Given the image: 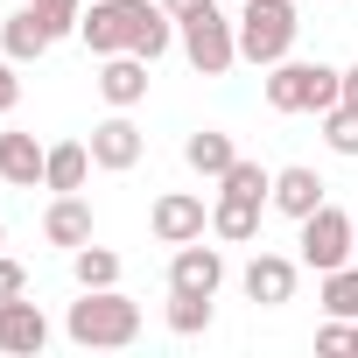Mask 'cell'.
<instances>
[{
	"instance_id": "3957f363",
	"label": "cell",
	"mask_w": 358,
	"mask_h": 358,
	"mask_svg": "<svg viewBox=\"0 0 358 358\" xmlns=\"http://www.w3.org/2000/svg\"><path fill=\"white\" fill-rule=\"evenodd\" d=\"M176 43H183L197 78H225L239 64V22L218 8V0H204V8H190L183 22H176Z\"/></svg>"
},
{
	"instance_id": "d6a6232c",
	"label": "cell",
	"mask_w": 358,
	"mask_h": 358,
	"mask_svg": "<svg viewBox=\"0 0 358 358\" xmlns=\"http://www.w3.org/2000/svg\"><path fill=\"white\" fill-rule=\"evenodd\" d=\"M351 253H358V232H351Z\"/></svg>"
},
{
	"instance_id": "44dd1931",
	"label": "cell",
	"mask_w": 358,
	"mask_h": 358,
	"mask_svg": "<svg viewBox=\"0 0 358 358\" xmlns=\"http://www.w3.org/2000/svg\"><path fill=\"white\" fill-rule=\"evenodd\" d=\"M218 190H232V197H253V204H267V197H274V169H260V162H246V155H239V162H232V169L218 176Z\"/></svg>"
},
{
	"instance_id": "ffe728a7",
	"label": "cell",
	"mask_w": 358,
	"mask_h": 358,
	"mask_svg": "<svg viewBox=\"0 0 358 358\" xmlns=\"http://www.w3.org/2000/svg\"><path fill=\"white\" fill-rule=\"evenodd\" d=\"M71 274H78V288H120V253L85 239V246L71 253Z\"/></svg>"
},
{
	"instance_id": "1f68e13d",
	"label": "cell",
	"mask_w": 358,
	"mask_h": 358,
	"mask_svg": "<svg viewBox=\"0 0 358 358\" xmlns=\"http://www.w3.org/2000/svg\"><path fill=\"white\" fill-rule=\"evenodd\" d=\"M0 246H8V225H0Z\"/></svg>"
},
{
	"instance_id": "d4e9b609",
	"label": "cell",
	"mask_w": 358,
	"mask_h": 358,
	"mask_svg": "<svg viewBox=\"0 0 358 358\" xmlns=\"http://www.w3.org/2000/svg\"><path fill=\"white\" fill-rule=\"evenodd\" d=\"M36 8H43V22L57 29V43L78 36V22H85V0H36Z\"/></svg>"
},
{
	"instance_id": "2e32d148",
	"label": "cell",
	"mask_w": 358,
	"mask_h": 358,
	"mask_svg": "<svg viewBox=\"0 0 358 358\" xmlns=\"http://www.w3.org/2000/svg\"><path fill=\"white\" fill-rule=\"evenodd\" d=\"M92 169H99V162H92V141H57L50 162H43V190L71 197V190H85V176H92Z\"/></svg>"
},
{
	"instance_id": "6da1fadb",
	"label": "cell",
	"mask_w": 358,
	"mask_h": 358,
	"mask_svg": "<svg viewBox=\"0 0 358 358\" xmlns=\"http://www.w3.org/2000/svg\"><path fill=\"white\" fill-rule=\"evenodd\" d=\"M78 36H85L92 57L134 50V57L155 64V57H169V43H176V15L162 8V0H92L85 22H78Z\"/></svg>"
},
{
	"instance_id": "ba28073f",
	"label": "cell",
	"mask_w": 358,
	"mask_h": 358,
	"mask_svg": "<svg viewBox=\"0 0 358 358\" xmlns=\"http://www.w3.org/2000/svg\"><path fill=\"white\" fill-rule=\"evenodd\" d=\"M169 288H176V295H218V288H225V253L204 246V239L176 246V260H169Z\"/></svg>"
},
{
	"instance_id": "30bf717a",
	"label": "cell",
	"mask_w": 358,
	"mask_h": 358,
	"mask_svg": "<svg viewBox=\"0 0 358 358\" xmlns=\"http://www.w3.org/2000/svg\"><path fill=\"white\" fill-rule=\"evenodd\" d=\"M141 155H148V134H141L127 113H113V120H99V127H92V162H99V169L127 176Z\"/></svg>"
},
{
	"instance_id": "8fae6325",
	"label": "cell",
	"mask_w": 358,
	"mask_h": 358,
	"mask_svg": "<svg viewBox=\"0 0 358 358\" xmlns=\"http://www.w3.org/2000/svg\"><path fill=\"white\" fill-rule=\"evenodd\" d=\"M43 344H50V316H43L29 295L0 302V351H8V358H36Z\"/></svg>"
},
{
	"instance_id": "484cf974",
	"label": "cell",
	"mask_w": 358,
	"mask_h": 358,
	"mask_svg": "<svg viewBox=\"0 0 358 358\" xmlns=\"http://www.w3.org/2000/svg\"><path fill=\"white\" fill-rule=\"evenodd\" d=\"M15 295H29V267L0 253V302H15Z\"/></svg>"
},
{
	"instance_id": "9a60e30c",
	"label": "cell",
	"mask_w": 358,
	"mask_h": 358,
	"mask_svg": "<svg viewBox=\"0 0 358 358\" xmlns=\"http://www.w3.org/2000/svg\"><path fill=\"white\" fill-rule=\"evenodd\" d=\"M43 162H50V148H43L36 134H0V183L36 190V183H43Z\"/></svg>"
},
{
	"instance_id": "52a82bcc",
	"label": "cell",
	"mask_w": 358,
	"mask_h": 358,
	"mask_svg": "<svg viewBox=\"0 0 358 358\" xmlns=\"http://www.w3.org/2000/svg\"><path fill=\"white\" fill-rule=\"evenodd\" d=\"M148 225H155L162 246H190V239L211 232V211H204V197H190V190H162L155 211H148Z\"/></svg>"
},
{
	"instance_id": "cb8c5ba5",
	"label": "cell",
	"mask_w": 358,
	"mask_h": 358,
	"mask_svg": "<svg viewBox=\"0 0 358 358\" xmlns=\"http://www.w3.org/2000/svg\"><path fill=\"white\" fill-rule=\"evenodd\" d=\"M323 141H330V155H358V106H330L323 113Z\"/></svg>"
},
{
	"instance_id": "4dcf8cb0",
	"label": "cell",
	"mask_w": 358,
	"mask_h": 358,
	"mask_svg": "<svg viewBox=\"0 0 358 358\" xmlns=\"http://www.w3.org/2000/svg\"><path fill=\"white\" fill-rule=\"evenodd\" d=\"M351 351H358V323H351Z\"/></svg>"
},
{
	"instance_id": "7402d4cb",
	"label": "cell",
	"mask_w": 358,
	"mask_h": 358,
	"mask_svg": "<svg viewBox=\"0 0 358 358\" xmlns=\"http://www.w3.org/2000/svg\"><path fill=\"white\" fill-rule=\"evenodd\" d=\"M323 309L344 316V323H358V267H351V260L323 274Z\"/></svg>"
},
{
	"instance_id": "ac0fdd59",
	"label": "cell",
	"mask_w": 358,
	"mask_h": 358,
	"mask_svg": "<svg viewBox=\"0 0 358 358\" xmlns=\"http://www.w3.org/2000/svg\"><path fill=\"white\" fill-rule=\"evenodd\" d=\"M260 211H267V204L218 190V204H211V232H218V239H232V246H253V239H260Z\"/></svg>"
},
{
	"instance_id": "5bb4252c",
	"label": "cell",
	"mask_w": 358,
	"mask_h": 358,
	"mask_svg": "<svg viewBox=\"0 0 358 358\" xmlns=\"http://www.w3.org/2000/svg\"><path fill=\"white\" fill-rule=\"evenodd\" d=\"M50 43H57V29L43 22V8H36V0H29L22 15H8V29H0V57H15V64L50 57Z\"/></svg>"
},
{
	"instance_id": "83f0119b",
	"label": "cell",
	"mask_w": 358,
	"mask_h": 358,
	"mask_svg": "<svg viewBox=\"0 0 358 358\" xmlns=\"http://www.w3.org/2000/svg\"><path fill=\"white\" fill-rule=\"evenodd\" d=\"M316 344H323V351H351V323H344V316H330V323L316 330Z\"/></svg>"
},
{
	"instance_id": "f546056e",
	"label": "cell",
	"mask_w": 358,
	"mask_h": 358,
	"mask_svg": "<svg viewBox=\"0 0 358 358\" xmlns=\"http://www.w3.org/2000/svg\"><path fill=\"white\" fill-rule=\"evenodd\" d=\"M162 8H169V15H176V22H183V15H190V8H204V0H162Z\"/></svg>"
},
{
	"instance_id": "5b68a950",
	"label": "cell",
	"mask_w": 358,
	"mask_h": 358,
	"mask_svg": "<svg viewBox=\"0 0 358 358\" xmlns=\"http://www.w3.org/2000/svg\"><path fill=\"white\" fill-rule=\"evenodd\" d=\"M295 36H302L295 0H246V8H239V57H246V64L274 71V64L295 50Z\"/></svg>"
},
{
	"instance_id": "4fadbf2b",
	"label": "cell",
	"mask_w": 358,
	"mask_h": 358,
	"mask_svg": "<svg viewBox=\"0 0 358 358\" xmlns=\"http://www.w3.org/2000/svg\"><path fill=\"white\" fill-rule=\"evenodd\" d=\"M323 190H330V183H323L316 169H274V197H267V204H274L281 218H295V225H302L316 204H330Z\"/></svg>"
},
{
	"instance_id": "f1b7e54d",
	"label": "cell",
	"mask_w": 358,
	"mask_h": 358,
	"mask_svg": "<svg viewBox=\"0 0 358 358\" xmlns=\"http://www.w3.org/2000/svg\"><path fill=\"white\" fill-rule=\"evenodd\" d=\"M344 106H358V64L344 71Z\"/></svg>"
},
{
	"instance_id": "7c38bea8",
	"label": "cell",
	"mask_w": 358,
	"mask_h": 358,
	"mask_svg": "<svg viewBox=\"0 0 358 358\" xmlns=\"http://www.w3.org/2000/svg\"><path fill=\"white\" fill-rule=\"evenodd\" d=\"M246 302H260V309L295 302V260L288 253H253L246 260Z\"/></svg>"
},
{
	"instance_id": "e0dca14e",
	"label": "cell",
	"mask_w": 358,
	"mask_h": 358,
	"mask_svg": "<svg viewBox=\"0 0 358 358\" xmlns=\"http://www.w3.org/2000/svg\"><path fill=\"white\" fill-rule=\"evenodd\" d=\"M43 239L50 246H64V253H78L85 239H92V204L71 190V197H57L50 211H43Z\"/></svg>"
},
{
	"instance_id": "4316f807",
	"label": "cell",
	"mask_w": 358,
	"mask_h": 358,
	"mask_svg": "<svg viewBox=\"0 0 358 358\" xmlns=\"http://www.w3.org/2000/svg\"><path fill=\"white\" fill-rule=\"evenodd\" d=\"M22 106V78H15V57H0V113Z\"/></svg>"
},
{
	"instance_id": "d6986e66",
	"label": "cell",
	"mask_w": 358,
	"mask_h": 358,
	"mask_svg": "<svg viewBox=\"0 0 358 358\" xmlns=\"http://www.w3.org/2000/svg\"><path fill=\"white\" fill-rule=\"evenodd\" d=\"M183 162H190L197 176H211V183H218V176L239 162V148H232V134H218V127H197V134L183 141Z\"/></svg>"
},
{
	"instance_id": "7a4b0ae2",
	"label": "cell",
	"mask_w": 358,
	"mask_h": 358,
	"mask_svg": "<svg viewBox=\"0 0 358 358\" xmlns=\"http://www.w3.org/2000/svg\"><path fill=\"white\" fill-rule=\"evenodd\" d=\"M64 330H71V344H85V351H127V344L141 337V302L120 295V288H78Z\"/></svg>"
},
{
	"instance_id": "9c48e42d",
	"label": "cell",
	"mask_w": 358,
	"mask_h": 358,
	"mask_svg": "<svg viewBox=\"0 0 358 358\" xmlns=\"http://www.w3.org/2000/svg\"><path fill=\"white\" fill-rule=\"evenodd\" d=\"M99 99H106L113 113H134V106L148 99V57H134V50L99 57Z\"/></svg>"
},
{
	"instance_id": "8992f818",
	"label": "cell",
	"mask_w": 358,
	"mask_h": 358,
	"mask_svg": "<svg viewBox=\"0 0 358 358\" xmlns=\"http://www.w3.org/2000/svg\"><path fill=\"white\" fill-rule=\"evenodd\" d=\"M351 232H358V218H344L337 204H316L309 218H302V267H316V274H330V267H344V260H358L351 253Z\"/></svg>"
},
{
	"instance_id": "603a6c76",
	"label": "cell",
	"mask_w": 358,
	"mask_h": 358,
	"mask_svg": "<svg viewBox=\"0 0 358 358\" xmlns=\"http://www.w3.org/2000/svg\"><path fill=\"white\" fill-rule=\"evenodd\" d=\"M169 330H176V337L211 330V295H176V288H169Z\"/></svg>"
},
{
	"instance_id": "277c9868",
	"label": "cell",
	"mask_w": 358,
	"mask_h": 358,
	"mask_svg": "<svg viewBox=\"0 0 358 358\" xmlns=\"http://www.w3.org/2000/svg\"><path fill=\"white\" fill-rule=\"evenodd\" d=\"M337 99H344V71L337 64H295V57H281L267 71V106L274 113H330Z\"/></svg>"
}]
</instances>
